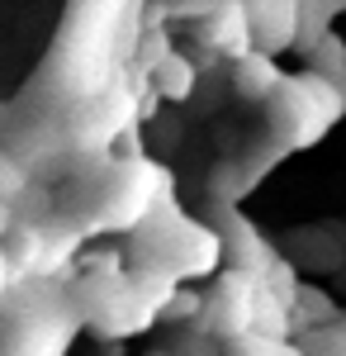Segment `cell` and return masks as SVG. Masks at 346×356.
I'll use <instances>...</instances> for the list:
<instances>
[{"instance_id":"24","label":"cell","mask_w":346,"mask_h":356,"mask_svg":"<svg viewBox=\"0 0 346 356\" xmlns=\"http://www.w3.org/2000/svg\"><path fill=\"white\" fill-rule=\"evenodd\" d=\"M15 285V271H10V257H5V243H0V295Z\"/></svg>"},{"instance_id":"27","label":"cell","mask_w":346,"mask_h":356,"mask_svg":"<svg viewBox=\"0 0 346 356\" xmlns=\"http://www.w3.org/2000/svg\"><path fill=\"white\" fill-rule=\"evenodd\" d=\"M327 5H332V10H346V0H327Z\"/></svg>"},{"instance_id":"18","label":"cell","mask_w":346,"mask_h":356,"mask_svg":"<svg viewBox=\"0 0 346 356\" xmlns=\"http://www.w3.org/2000/svg\"><path fill=\"white\" fill-rule=\"evenodd\" d=\"M33 186V171H28L5 143H0V200H10V204H19L24 200V191Z\"/></svg>"},{"instance_id":"12","label":"cell","mask_w":346,"mask_h":356,"mask_svg":"<svg viewBox=\"0 0 346 356\" xmlns=\"http://www.w3.org/2000/svg\"><path fill=\"white\" fill-rule=\"evenodd\" d=\"M280 81H285V72H280L275 53H266V48H252V53L233 57V86L247 100H270L280 90Z\"/></svg>"},{"instance_id":"10","label":"cell","mask_w":346,"mask_h":356,"mask_svg":"<svg viewBox=\"0 0 346 356\" xmlns=\"http://www.w3.org/2000/svg\"><path fill=\"white\" fill-rule=\"evenodd\" d=\"M247 5V19H252V38L256 48L266 53H285L299 43V15H304V0H242Z\"/></svg>"},{"instance_id":"26","label":"cell","mask_w":346,"mask_h":356,"mask_svg":"<svg viewBox=\"0 0 346 356\" xmlns=\"http://www.w3.org/2000/svg\"><path fill=\"white\" fill-rule=\"evenodd\" d=\"M5 119H10V110H5V105H0V134H5Z\"/></svg>"},{"instance_id":"17","label":"cell","mask_w":346,"mask_h":356,"mask_svg":"<svg viewBox=\"0 0 346 356\" xmlns=\"http://www.w3.org/2000/svg\"><path fill=\"white\" fill-rule=\"evenodd\" d=\"M299 347L308 356H346V318L337 314L332 323H318V328L299 332Z\"/></svg>"},{"instance_id":"14","label":"cell","mask_w":346,"mask_h":356,"mask_svg":"<svg viewBox=\"0 0 346 356\" xmlns=\"http://www.w3.org/2000/svg\"><path fill=\"white\" fill-rule=\"evenodd\" d=\"M252 332H266V337H294V309L280 295H270L266 285L256 290V314H252Z\"/></svg>"},{"instance_id":"8","label":"cell","mask_w":346,"mask_h":356,"mask_svg":"<svg viewBox=\"0 0 346 356\" xmlns=\"http://www.w3.org/2000/svg\"><path fill=\"white\" fill-rule=\"evenodd\" d=\"M0 143L19 157V162L38 176V171H53V166L72 162L76 152H72V143H67V124H57V119H19V114H10L5 119V134Z\"/></svg>"},{"instance_id":"11","label":"cell","mask_w":346,"mask_h":356,"mask_svg":"<svg viewBox=\"0 0 346 356\" xmlns=\"http://www.w3.org/2000/svg\"><path fill=\"white\" fill-rule=\"evenodd\" d=\"M199 38H204V48H213V53H228V57L252 53V48H256V38H252L247 5H242V0H213L209 15L199 19Z\"/></svg>"},{"instance_id":"3","label":"cell","mask_w":346,"mask_h":356,"mask_svg":"<svg viewBox=\"0 0 346 356\" xmlns=\"http://www.w3.org/2000/svg\"><path fill=\"white\" fill-rule=\"evenodd\" d=\"M81 328L72 290L48 275H24L0 295V356H67Z\"/></svg>"},{"instance_id":"20","label":"cell","mask_w":346,"mask_h":356,"mask_svg":"<svg viewBox=\"0 0 346 356\" xmlns=\"http://www.w3.org/2000/svg\"><path fill=\"white\" fill-rule=\"evenodd\" d=\"M171 53H176V48H171V38L161 33V24H152V29H147V38H142V48H138V72H147V76H152Z\"/></svg>"},{"instance_id":"2","label":"cell","mask_w":346,"mask_h":356,"mask_svg":"<svg viewBox=\"0 0 346 356\" xmlns=\"http://www.w3.org/2000/svg\"><path fill=\"white\" fill-rule=\"evenodd\" d=\"M176 285L181 280L157 271H133V266L124 271L119 261H95V271L72 285V304H76L81 323L95 328L100 337H133V332L161 323Z\"/></svg>"},{"instance_id":"21","label":"cell","mask_w":346,"mask_h":356,"mask_svg":"<svg viewBox=\"0 0 346 356\" xmlns=\"http://www.w3.org/2000/svg\"><path fill=\"white\" fill-rule=\"evenodd\" d=\"M261 285H266L270 295H280V300L294 309V295H299V275H294V266L285 261V257H275V261H270V271L261 275Z\"/></svg>"},{"instance_id":"23","label":"cell","mask_w":346,"mask_h":356,"mask_svg":"<svg viewBox=\"0 0 346 356\" xmlns=\"http://www.w3.org/2000/svg\"><path fill=\"white\" fill-rule=\"evenodd\" d=\"M15 223H19V209H15L10 200H0V243L10 238V228H15Z\"/></svg>"},{"instance_id":"7","label":"cell","mask_w":346,"mask_h":356,"mask_svg":"<svg viewBox=\"0 0 346 356\" xmlns=\"http://www.w3.org/2000/svg\"><path fill=\"white\" fill-rule=\"evenodd\" d=\"M256 290H261V280H256L252 271L223 266V271L213 275V285L204 290V314H199V323H190V328L209 332V337H218V342H233V337H242V332H252Z\"/></svg>"},{"instance_id":"5","label":"cell","mask_w":346,"mask_h":356,"mask_svg":"<svg viewBox=\"0 0 346 356\" xmlns=\"http://www.w3.org/2000/svg\"><path fill=\"white\" fill-rule=\"evenodd\" d=\"M346 114V95L342 86L322 72H304V76H285L280 90L266 100V124L270 138L285 147V152H304L327 138V129Z\"/></svg>"},{"instance_id":"9","label":"cell","mask_w":346,"mask_h":356,"mask_svg":"<svg viewBox=\"0 0 346 356\" xmlns=\"http://www.w3.org/2000/svg\"><path fill=\"white\" fill-rule=\"evenodd\" d=\"M213 228H218V238H223V261H228V266H238V271H252L256 280H261V275L270 271V261L280 257L275 243H270L266 233L242 214L238 204H223Z\"/></svg>"},{"instance_id":"19","label":"cell","mask_w":346,"mask_h":356,"mask_svg":"<svg viewBox=\"0 0 346 356\" xmlns=\"http://www.w3.org/2000/svg\"><path fill=\"white\" fill-rule=\"evenodd\" d=\"M308 62H313V72L332 76V81H342V72H346V43L337 38V33H327L318 48L308 53Z\"/></svg>"},{"instance_id":"15","label":"cell","mask_w":346,"mask_h":356,"mask_svg":"<svg viewBox=\"0 0 346 356\" xmlns=\"http://www.w3.org/2000/svg\"><path fill=\"white\" fill-rule=\"evenodd\" d=\"M332 318H337V304L327 300V290H318V285H299V295H294V332L332 323Z\"/></svg>"},{"instance_id":"4","label":"cell","mask_w":346,"mask_h":356,"mask_svg":"<svg viewBox=\"0 0 346 356\" xmlns=\"http://www.w3.org/2000/svg\"><path fill=\"white\" fill-rule=\"evenodd\" d=\"M129 266L133 271H157L171 280H199L223 266V238L218 228L190 219L176 209V195H166L147 219L129 233Z\"/></svg>"},{"instance_id":"6","label":"cell","mask_w":346,"mask_h":356,"mask_svg":"<svg viewBox=\"0 0 346 356\" xmlns=\"http://www.w3.org/2000/svg\"><path fill=\"white\" fill-rule=\"evenodd\" d=\"M138 119V90L129 86V76H114L109 86H100L95 95L76 100L67 110V143L76 157H100L114 147V138H129Z\"/></svg>"},{"instance_id":"28","label":"cell","mask_w":346,"mask_h":356,"mask_svg":"<svg viewBox=\"0 0 346 356\" xmlns=\"http://www.w3.org/2000/svg\"><path fill=\"white\" fill-rule=\"evenodd\" d=\"M337 86H342V95H346V72H342V81H337Z\"/></svg>"},{"instance_id":"25","label":"cell","mask_w":346,"mask_h":356,"mask_svg":"<svg viewBox=\"0 0 346 356\" xmlns=\"http://www.w3.org/2000/svg\"><path fill=\"white\" fill-rule=\"evenodd\" d=\"M147 356H181L176 347H157V352H147Z\"/></svg>"},{"instance_id":"22","label":"cell","mask_w":346,"mask_h":356,"mask_svg":"<svg viewBox=\"0 0 346 356\" xmlns=\"http://www.w3.org/2000/svg\"><path fill=\"white\" fill-rule=\"evenodd\" d=\"M199 314H204V295H195V290H181L176 285V295L166 300V323H199Z\"/></svg>"},{"instance_id":"16","label":"cell","mask_w":346,"mask_h":356,"mask_svg":"<svg viewBox=\"0 0 346 356\" xmlns=\"http://www.w3.org/2000/svg\"><path fill=\"white\" fill-rule=\"evenodd\" d=\"M223 347H228V356H308L294 337H266V332H242Z\"/></svg>"},{"instance_id":"1","label":"cell","mask_w":346,"mask_h":356,"mask_svg":"<svg viewBox=\"0 0 346 356\" xmlns=\"http://www.w3.org/2000/svg\"><path fill=\"white\" fill-rule=\"evenodd\" d=\"M133 24V0H67V19L48 57V86L67 105L119 76V53Z\"/></svg>"},{"instance_id":"13","label":"cell","mask_w":346,"mask_h":356,"mask_svg":"<svg viewBox=\"0 0 346 356\" xmlns=\"http://www.w3.org/2000/svg\"><path fill=\"white\" fill-rule=\"evenodd\" d=\"M195 81H199V67H195L186 53H171L157 72H152V90H157L161 100H190V95H195Z\"/></svg>"}]
</instances>
